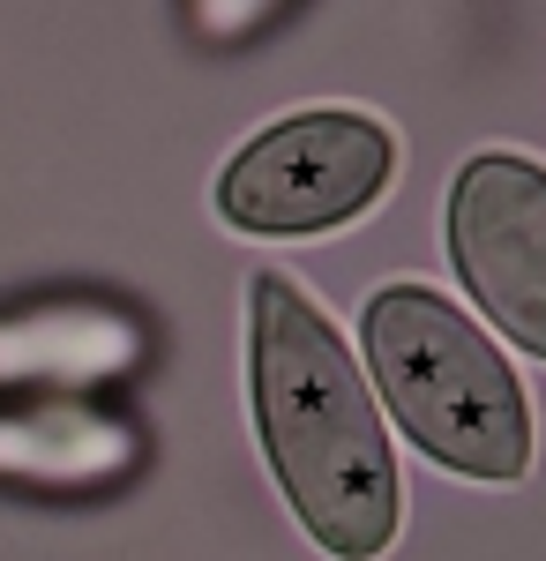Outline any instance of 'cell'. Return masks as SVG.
Segmentation results:
<instances>
[{"instance_id":"8992f818","label":"cell","mask_w":546,"mask_h":561,"mask_svg":"<svg viewBox=\"0 0 546 561\" xmlns=\"http://www.w3.org/2000/svg\"><path fill=\"white\" fill-rule=\"evenodd\" d=\"M135 359V330L105 307H38L0 322V382H105Z\"/></svg>"},{"instance_id":"6da1fadb","label":"cell","mask_w":546,"mask_h":561,"mask_svg":"<svg viewBox=\"0 0 546 561\" xmlns=\"http://www.w3.org/2000/svg\"><path fill=\"white\" fill-rule=\"evenodd\" d=\"M248 382L254 427L293 517L337 561H375L397 539V457L375 397L344 359L330 314L285 270L248 285Z\"/></svg>"},{"instance_id":"277c9868","label":"cell","mask_w":546,"mask_h":561,"mask_svg":"<svg viewBox=\"0 0 546 561\" xmlns=\"http://www.w3.org/2000/svg\"><path fill=\"white\" fill-rule=\"evenodd\" d=\"M450 255L471 300L546 359V165L479 150L450 187Z\"/></svg>"},{"instance_id":"5b68a950","label":"cell","mask_w":546,"mask_h":561,"mask_svg":"<svg viewBox=\"0 0 546 561\" xmlns=\"http://www.w3.org/2000/svg\"><path fill=\"white\" fill-rule=\"evenodd\" d=\"M135 457V434L76 397H45V404H0V472L8 479H105Z\"/></svg>"},{"instance_id":"3957f363","label":"cell","mask_w":546,"mask_h":561,"mask_svg":"<svg viewBox=\"0 0 546 561\" xmlns=\"http://www.w3.org/2000/svg\"><path fill=\"white\" fill-rule=\"evenodd\" d=\"M397 180V135L367 113H293L225 165L217 210L240 232H330Z\"/></svg>"},{"instance_id":"7a4b0ae2","label":"cell","mask_w":546,"mask_h":561,"mask_svg":"<svg viewBox=\"0 0 546 561\" xmlns=\"http://www.w3.org/2000/svg\"><path fill=\"white\" fill-rule=\"evenodd\" d=\"M360 337L389 412L434 465L494 486L532 472L524 382L464 307H450L434 285H382L360 314Z\"/></svg>"}]
</instances>
